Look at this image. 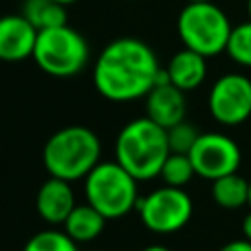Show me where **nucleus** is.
<instances>
[{
    "instance_id": "nucleus-1",
    "label": "nucleus",
    "mask_w": 251,
    "mask_h": 251,
    "mask_svg": "<svg viewBox=\"0 0 251 251\" xmlns=\"http://www.w3.org/2000/svg\"><path fill=\"white\" fill-rule=\"evenodd\" d=\"M161 65L155 51L137 37L110 41L98 55L92 71L94 88L112 102L145 98L157 84Z\"/></svg>"
},
{
    "instance_id": "nucleus-2",
    "label": "nucleus",
    "mask_w": 251,
    "mask_h": 251,
    "mask_svg": "<svg viewBox=\"0 0 251 251\" xmlns=\"http://www.w3.org/2000/svg\"><path fill=\"white\" fill-rule=\"evenodd\" d=\"M169 153L167 129L147 116L126 124L116 139V161L137 180L159 176Z\"/></svg>"
},
{
    "instance_id": "nucleus-3",
    "label": "nucleus",
    "mask_w": 251,
    "mask_h": 251,
    "mask_svg": "<svg viewBox=\"0 0 251 251\" xmlns=\"http://www.w3.org/2000/svg\"><path fill=\"white\" fill-rule=\"evenodd\" d=\"M100 163V139L84 126L55 131L43 147V165L51 176L63 180L84 178Z\"/></svg>"
},
{
    "instance_id": "nucleus-4",
    "label": "nucleus",
    "mask_w": 251,
    "mask_h": 251,
    "mask_svg": "<svg viewBox=\"0 0 251 251\" xmlns=\"http://www.w3.org/2000/svg\"><path fill=\"white\" fill-rule=\"evenodd\" d=\"M84 178L86 202L106 220L124 218L137 206V178L118 161H100Z\"/></svg>"
},
{
    "instance_id": "nucleus-5",
    "label": "nucleus",
    "mask_w": 251,
    "mask_h": 251,
    "mask_svg": "<svg viewBox=\"0 0 251 251\" xmlns=\"http://www.w3.org/2000/svg\"><path fill=\"white\" fill-rule=\"evenodd\" d=\"M231 27L227 14L214 2H188L176 20V31L184 47L206 59L226 51Z\"/></svg>"
},
{
    "instance_id": "nucleus-6",
    "label": "nucleus",
    "mask_w": 251,
    "mask_h": 251,
    "mask_svg": "<svg viewBox=\"0 0 251 251\" xmlns=\"http://www.w3.org/2000/svg\"><path fill=\"white\" fill-rule=\"evenodd\" d=\"M33 61L37 67L57 78L78 75L90 57L88 41L71 25H57L37 31Z\"/></svg>"
},
{
    "instance_id": "nucleus-7",
    "label": "nucleus",
    "mask_w": 251,
    "mask_h": 251,
    "mask_svg": "<svg viewBox=\"0 0 251 251\" xmlns=\"http://www.w3.org/2000/svg\"><path fill=\"white\" fill-rule=\"evenodd\" d=\"M141 224L153 233H175L192 218V200L178 186H161L137 200Z\"/></svg>"
},
{
    "instance_id": "nucleus-8",
    "label": "nucleus",
    "mask_w": 251,
    "mask_h": 251,
    "mask_svg": "<svg viewBox=\"0 0 251 251\" xmlns=\"http://www.w3.org/2000/svg\"><path fill=\"white\" fill-rule=\"evenodd\" d=\"M188 157L192 161L196 175L208 180H216L224 175L237 173L241 163L239 145L231 137L216 131L200 133Z\"/></svg>"
},
{
    "instance_id": "nucleus-9",
    "label": "nucleus",
    "mask_w": 251,
    "mask_h": 251,
    "mask_svg": "<svg viewBox=\"0 0 251 251\" xmlns=\"http://www.w3.org/2000/svg\"><path fill=\"white\" fill-rule=\"evenodd\" d=\"M208 108L216 122L239 126L251 116V78L239 73L220 76L208 96Z\"/></svg>"
},
{
    "instance_id": "nucleus-10",
    "label": "nucleus",
    "mask_w": 251,
    "mask_h": 251,
    "mask_svg": "<svg viewBox=\"0 0 251 251\" xmlns=\"http://www.w3.org/2000/svg\"><path fill=\"white\" fill-rule=\"evenodd\" d=\"M35 39L37 29L22 14L0 18V61L18 63L31 57Z\"/></svg>"
},
{
    "instance_id": "nucleus-11",
    "label": "nucleus",
    "mask_w": 251,
    "mask_h": 251,
    "mask_svg": "<svg viewBox=\"0 0 251 251\" xmlns=\"http://www.w3.org/2000/svg\"><path fill=\"white\" fill-rule=\"evenodd\" d=\"M145 112L149 120L169 129L171 126L184 120L186 114L184 92L175 84H171L169 80L157 82L145 96Z\"/></svg>"
},
{
    "instance_id": "nucleus-12",
    "label": "nucleus",
    "mask_w": 251,
    "mask_h": 251,
    "mask_svg": "<svg viewBox=\"0 0 251 251\" xmlns=\"http://www.w3.org/2000/svg\"><path fill=\"white\" fill-rule=\"evenodd\" d=\"M76 206L75 202V190L69 180L49 176L37 190L35 196V208L37 214L47 222V224H61L67 220V216L73 212Z\"/></svg>"
},
{
    "instance_id": "nucleus-13",
    "label": "nucleus",
    "mask_w": 251,
    "mask_h": 251,
    "mask_svg": "<svg viewBox=\"0 0 251 251\" xmlns=\"http://www.w3.org/2000/svg\"><path fill=\"white\" fill-rule=\"evenodd\" d=\"M165 71H167L171 84H175L182 92H188V90L198 88L204 82L206 73H208L206 57L184 47L171 57Z\"/></svg>"
},
{
    "instance_id": "nucleus-14",
    "label": "nucleus",
    "mask_w": 251,
    "mask_h": 251,
    "mask_svg": "<svg viewBox=\"0 0 251 251\" xmlns=\"http://www.w3.org/2000/svg\"><path fill=\"white\" fill-rule=\"evenodd\" d=\"M104 226H106V218L86 202L73 208V212L63 222V231L73 241L86 243L96 239L104 231Z\"/></svg>"
},
{
    "instance_id": "nucleus-15",
    "label": "nucleus",
    "mask_w": 251,
    "mask_h": 251,
    "mask_svg": "<svg viewBox=\"0 0 251 251\" xmlns=\"http://www.w3.org/2000/svg\"><path fill=\"white\" fill-rule=\"evenodd\" d=\"M212 198L226 210H237L249 202V180L237 173L224 175L212 180Z\"/></svg>"
},
{
    "instance_id": "nucleus-16",
    "label": "nucleus",
    "mask_w": 251,
    "mask_h": 251,
    "mask_svg": "<svg viewBox=\"0 0 251 251\" xmlns=\"http://www.w3.org/2000/svg\"><path fill=\"white\" fill-rule=\"evenodd\" d=\"M22 16L37 29H49L67 24V10L55 0H25Z\"/></svg>"
},
{
    "instance_id": "nucleus-17",
    "label": "nucleus",
    "mask_w": 251,
    "mask_h": 251,
    "mask_svg": "<svg viewBox=\"0 0 251 251\" xmlns=\"http://www.w3.org/2000/svg\"><path fill=\"white\" fill-rule=\"evenodd\" d=\"M196 175L192 161L188 157V153H169V157L165 159L159 176L165 180V184L169 186H186L192 176Z\"/></svg>"
},
{
    "instance_id": "nucleus-18",
    "label": "nucleus",
    "mask_w": 251,
    "mask_h": 251,
    "mask_svg": "<svg viewBox=\"0 0 251 251\" xmlns=\"http://www.w3.org/2000/svg\"><path fill=\"white\" fill-rule=\"evenodd\" d=\"M226 51L237 65L251 67V20L231 27Z\"/></svg>"
},
{
    "instance_id": "nucleus-19",
    "label": "nucleus",
    "mask_w": 251,
    "mask_h": 251,
    "mask_svg": "<svg viewBox=\"0 0 251 251\" xmlns=\"http://www.w3.org/2000/svg\"><path fill=\"white\" fill-rule=\"evenodd\" d=\"M24 251H78L76 241H73L65 231L45 229L35 233L24 247Z\"/></svg>"
},
{
    "instance_id": "nucleus-20",
    "label": "nucleus",
    "mask_w": 251,
    "mask_h": 251,
    "mask_svg": "<svg viewBox=\"0 0 251 251\" xmlns=\"http://www.w3.org/2000/svg\"><path fill=\"white\" fill-rule=\"evenodd\" d=\"M198 131L192 124L188 122H178L175 126H171L167 129V141H169V149L171 153H190L194 141L198 139Z\"/></svg>"
},
{
    "instance_id": "nucleus-21",
    "label": "nucleus",
    "mask_w": 251,
    "mask_h": 251,
    "mask_svg": "<svg viewBox=\"0 0 251 251\" xmlns=\"http://www.w3.org/2000/svg\"><path fill=\"white\" fill-rule=\"evenodd\" d=\"M218 251H251V241H247V239H233V241L226 243L224 247H220Z\"/></svg>"
},
{
    "instance_id": "nucleus-22",
    "label": "nucleus",
    "mask_w": 251,
    "mask_h": 251,
    "mask_svg": "<svg viewBox=\"0 0 251 251\" xmlns=\"http://www.w3.org/2000/svg\"><path fill=\"white\" fill-rule=\"evenodd\" d=\"M241 233H243V239L251 241V212L243 216V222H241Z\"/></svg>"
},
{
    "instance_id": "nucleus-23",
    "label": "nucleus",
    "mask_w": 251,
    "mask_h": 251,
    "mask_svg": "<svg viewBox=\"0 0 251 251\" xmlns=\"http://www.w3.org/2000/svg\"><path fill=\"white\" fill-rule=\"evenodd\" d=\"M143 251H171V249H167L165 245H149V247H145Z\"/></svg>"
},
{
    "instance_id": "nucleus-24",
    "label": "nucleus",
    "mask_w": 251,
    "mask_h": 251,
    "mask_svg": "<svg viewBox=\"0 0 251 251\" xmlns=\"http://www.w3.org/2000/svg\"><path fill=\"white\" fill-rule=\"evenodd\" d=\"M55 2H59V4H63V6H69V4H73V2H76V0H55Z\"/></svg>"
},
{
    "instance_id": "nucleus-25",
    "label": "nucleus",
    "mask_w": 251,
    "mask_h": 251,
    "mask_svg": "<svg viewBox=\"0 0 251 251\" xmlns=\"http://www.w3.org/2000/svg\"><path fill=\"white\" fill-rule=\"evenodd\" d=\"M247 12H249V20H251V0H247Z\"/></svg>"
},
{
    "instance_id": "nucleus-26",
    "label": "nucleus",
    "mask_w": 251,
    "mask_h": 251,
    "mask_svg": "<svg viewBox=\"0 0 251 251\" xmlns=\"http://www.w3.org/2000/svg\"><path fill=\"white\" fill-rule=\"evenodd\" d=\"M247 204H249V208H251V180H249V202H247Z\"/></svg>"
},
{
    "instance_id": "nucleus-27",
    "label": "nucleus",
    "mask_w": 251,
    "mask_h": 251,
    "mask_svg": "<svg viewBox=\"0 0 251 251\" xmlns=\"http://www.w3.org/2000/svg\"><path fill=\"white\" fill-rule=\"evenodd\" d=\"M186 2H212V0H186Z\"/></svg>"
}]
</instances>
